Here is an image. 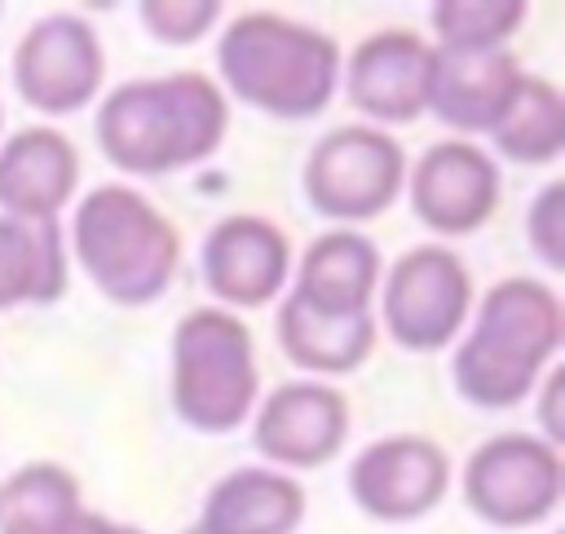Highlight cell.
<instances>
[{"label":"cell","instance_id":"obj_1","mask_svg":"<svg viewBox=\"0 0 565 534\" xmlns=\"http://www.w3.org/2000/svg\"><path fill=\"white\" fill-rule=\"evenodd\" d=\"M225 128L230 102L221 84L199 71L128 79L102 97L93 119L102 154L132 177H168L203 163L221 150Z\"/></svg>","mask_w":565,"mask_h":534},{"label":"cell","instance_id":"obj_2","mask_svg":"<svg viewBox=\"0 0 565 534\" xmlns=\"http://www.w3.org/2000/svg\"><path fill=\"white\" fill-rule=\"evenodd\" d=\"M565 340L561 296L525 274L499 278L472 313L468 335L455 349V393L481 410H508L525 402L539 375L552 366Z\"/></svg>","mask_w":565,"mask_h":534},{"label":"cell","instance_id":"obj_3","mask_svg":"<svg viewBox=\"0 0 565 534\" xmlns=\"http://www.w3.org/2000/svg\"><path fill=\"white\" fill-rule=\"evenodd\" d=\"M340 66V44L327 31L274 9H247L230 18L216 40L221 84L243 106L287 124L313 119L331 106Z\"/></svg>","mask_w":565,"mask_h":534},{"label":"cell","instance_id":"obj_4","mask_svg":"<svg viewBox=\"0 0 565 534\" xmlns=\"http://www.w3.org/2000/svg\"><path fill=\"white\" fill-rule=\"evenodd\" d=\"M71 252L119 309L154 305L181 265L177 225L132 185H97L71 212Z\"/></svg>","mask_w":565,"mask_h":534},{"label":"cell","instance_id":"obj_5","mask_svg":"<svg viewBox=\"0 0 565 534\" xmlns=\"http://www.w3.org/2000/svg\"><path fill=\"white\" fill-rule=\"evenodd\" d=\"M256 344L238 313L221 305L190 309L172 331V410L194 432L221 437L256 410Z\"/></svg>","mask_w":565,"mask_h":534},{"label":"cell","instance_id":"obj_6","mask_svg":"<svg viewBox=\"0 0 565 534\" xmlns=\"http://www.w3.org/2000/svg\"><path fill=\"white\" fill-rule=\"evenodd\" d=\"M300 181L318 216L353 229L393 207L406 185V154L388 128L340 124L309 150Z\"/></svg>","mask_w":565,"mask_h":534},{"label":"cell","instance_id":"obj_7","mask_svg":"<svg viewBox=\"0 0 565 534\" xmlns=\"http://www.w3.org/2000/svg\"><path fill=\"white\" fill-rule=\"evenodd\" d=\"M472 318V274L446 243L402 252L380 278V322L393 344L437 353L459 340Z\"/></svg>","mask_w":565,"mask_h":534},{"label":"cell","instance_id":"obj_8","mask_svg":"<svg viewBox=\"0 0 565 534\" xmlns=\"http://www.w3.org/2000/svg\"><path fill=\"white\" fill-rule=\"evenodd\" d=\"M565 490L561 450L530 432H499L463 463V503L499 530H525L556 512Z\"/></svg>","mask_w":565,"mask_h":534},{"label":"cell","instance_id":"obj_9","mask_svg":"<svg viewBox=\"0 0 565 534\" xmlns=\"http://www.w3.org/2000/svg\"><path fill=\"white\" fill-rule=\"evenodd\" d=\"M102 79L106 53L93 22H84L79 13H49L31 22L13 49L18 97L49 119L84 110L102 93Z\"/></svg>","mask_w":565,"mask_h":534},{"label":"cell","instance_id":"obj_10","mask_svg":"<svg viewBox=\"0 0 565 534\" xmlns=\"http://www.w3.org/2000/svg\"><path fill=\"white\" fill-rule=\"evenodd\" d=\"M450 490V455L419 432H393L353 455L349 494L375 521L428 516Z\"/></svg>","mask_w":565,"mask_h":534},{"label":"cell","instance_id":"obj_11","mask_svg":"<svg viewBox=\"0 0 565 534\" xmlns=\"http://www.w3.org/2000/svg\"><path fill=\"white\" fill-rule=\"evenodd\" d=\"M411 212L424 221V229L441 238H463L481 229L503 194V177L490 150L472 141H437L419 154L406 181Z\"/></svg>","mask_w":565,"mask_h":534},{"label":"cell","instance_id":"obj_12","mask_svg":"<svg viewBox=\"0 0 565 534\" xmlns=\"http://www.w3.org/2000/svg\"><path fill=\"white\" fill-rule=\"evenodd\" d=\"M199 269L221 309H260L282 296V282L291 274V238L269 216L234 212L203 234Z\"/></svg>","mask_w":565,"mask_h":534},{"label":"cell","instance_id":"obj_13","mask_svg":"<svg viewBox=\"0 0 565 534\" xmlns=\"http://www.w3.org/2000/svg\"><path fill=\"white\" fill-rule=\"evenodd\" d=\"M349 397L322 380L278 384L252 410V446L282 468H322L344 450Z\"/></svg>","mask_w":565,"mask_h":534},{"label":"cell","instance_id":"obj_14","mask_svg":"<svg viewBox=\"0 0 565 534\" xmlns=\"http://www.w3.org/2000/svg\"><path fill=\"white\" fill-rule=\"evenodd\" d=\"M428 57L433 44L406 26L366 35L340 66L349 106L371 119V128L415 124L428 102Z\"/></svg>","mask_w":565,"mask_h":534},{"label":"cell","instance_id":"obj_15","mask_svg":"<svg viewBox=\"0 0 565 534\" xmlns=\"http://www.w3.org/2000/svg\"><path fill=\"white\" fill-rule=\"evenodd\" d=\"M79 185V150L49 124L18 128L0 141V216L57 221Z\"/></svg>","mask_w":565,"mask_h":534},{"label":"cell","instance_id":"obj_16","mask_svg":"<svg viewBox=\"0 0 565 534\" xmlns=\"http://www.w3.org/2000/svg\"><path fill=\"white\" fill-rule=\"evenodd\" d=\"M521 66L512 49H486V53H450L433 49L428 57V102L424 110L437 115L446 128L459 132H490L503 115L508 97L521 84Z\"/></svg>","mask_w":565,"mask_h":534},{"label":"cell","instance_id":"obj_17","mask_svg":"<svg viewBox=\"0 0 565 534\" xmlns=\"http://www.w3.org/2000/svg\"><path fill=\"white\" fill-rule=\"evenodd\" d=\"M380 278H384L380 247L362 229H327L305 247L291 291L322 313L349 318V313H371Z\"/></svg>","mask_w":565,"mask_h":534},{"label":"cell","instance_id":"obj_18","mask_svg":"<svg viewBox=\"0 0 565 534\" xmlns=\"http://www.w3.org/2000/svg\"><path fill=\"white\" fill-rule=\"evenodd\" d=\"M305 521V490L278 468H234L225 472L194 521L199 534H291Z\"/></svg>","mask_w":565,"mask_h":534},{"label":"cell","instance_id":"obj_19","mask_svg":"<svg viewBox=\"0 0 565 534\" xmlns=\"http://www.w3.org/2000/svg\"><path fill=\"white\" fill-rule=\"evenodd\" d=\"M278 349L291 366L309 375H349L358 371L375 349V313H322L305 296L287 291L274 318Z\"/></svg>","mask_w":565,"mask_h":534},{"label":"cell","instance_id":"obj_20","mask_svg":"<svg viewBox=\"0 0 565 534\" xmlns=\"http://www.w3.org/2000/svg\"><path fill=\"white\" fill-rule=\"evenodd\" d=\"M66 238L57 221L0 216V309L53 305L66 291Z\"/></svg>","mask_w":565,"mask_h":534},{"label":"cell","instance_id":"obj_21","mask_svg":"<svg viewBox=\"0 0 565 534\" xmlns=\"http://www.w3.org/2000/svg\"><path fill=\"white\" fill-rule=\"evenodd\" d=\"M490 141L512 163H556L565 150V97L543 75H521L503 115L490 128Z\"/></svg>","mask_w":565,"mask_h":534},{"label":"cell","instance_id":"obj_22","mask_svg":"<svg viewBox=\"0 0 565 534\" xmlns=\"http://www.w3.org/2000/svg\"><path fill=\"white\" fill-rule=\"evenodd\" d=\"M79 512V481L53 459L22 463L0 485V534H66Z\"/></svg>","mask_w":565,"mask_h":534},{"label":"cell","instance_id":"obj_23","mask_svg":"<svg viewBox=\"0 0 565 534\" xmlns=\"http://www.w3.org/2000/svg\"><path fill=\"white\" fill-rule=\"evenodd\" d=\"M525 13H530L525 0H437L428 9V26L437 40L433 49H450V53L508 49Z\"/></svg>","mask_w":565,"mask_h":534},{"label":"cell","instance_id":"obj_24","mask_svg":"<svg viewBox=\"0 0 565 534\" xmlns=\"http://www.w3.org/2000/svg\"><path fill=\"white\" fill-rule=\"evenodd\" d=\"M137 18L159 44L181 49V44H199L216 26L221 0H141Z\"/></svg>","mask_w":565,"mask_h":534},{"label":"cell","instance_id":"obj_25","mask_svg":"<svg viewBox=\"0 0 565 534\" xmlns=\"http://www.w3.org/2000/svg\"><path fill=\"white\" fill-rule=\"evenodd\" d=\"M525 243L547 269H565V181H547L530 199Z\"/></svg>","mask_w":565,"mask_h":534},{"label":"cell","instance_id":"obj_26","mask_svg":"<svg viewBox=\"0 0 565 534\" xmlns=\"http://www.w3.org/2000/svg\"><path fill=\"white\" fill-rule=\"evenodd\" d=\"M561 388H565L561 371H547V380H543V393H539V424H543V441H547V446H556V450H561V441H565V424L556 419V406H561Z\"/></svg>","mask_w":565,"mask_h":534},{"label":"cell","instance_id":"obj_27","mask_svg":"<svg viewBox=\"0 0 565 534\" xmlns=\"http://www.w3.org/2000/svg\"><path fill=\"white\" fill-rule=\"evenodd\" d=\"M115 530H119L115 521H106L102 512H88V508H84V512L75 516V525L66 530V534H115Z\"/></svg>","mask_w":565,"mask_h":534},{"label":"cell","instance_id":"obj_28","mask_svg":"<svg viewBox=\"0 0 565 534\" xmlns=\"http://www.w3.org/2000/svg\"><path fill=\"white\" fill-rule=\"evenodd\" d=\"M115 534H146V530H137V525H119Z\"/></svg>","mask_w":565,"mask_h":534},{"label":"cell","instance_id":"obj_29","mask_svg":"<svg viewBox=\"0 0 565 534\" xmlns=\"http://www.w3.org/2000/svg\"><path fill=\"white\" fill-rule=\"evenodd\" d=\"M185 534H199V530H194V525H190V530H185Z\"/></svg>","mask_w":565,"mask_h":534},{"label":"cell","instance_id":"obj_30","mask_svg":"<svg viewBox=\"0 0 565 534\" xmlns=\"http://www.w3.org/2000/svg\"><path fill=\"white\" fill-rule=\"evenodd\" d=\"M0 13H4V4H0Z\"/></svg>","mask_w":565,"mask_h":534},{"label":"cell","instance_id":"obj_31","mask_svg":"<svg viewBox=\"0 0 565 534\" xmlns=\"http://www.w3.org/2000/svg\"><path fill=\"white\" fill-rule=\"evenodd\" d=\"M0 119H4V110H0Z\"/></svg>","mask_w":565,"mask_h":534}]
</instances>
